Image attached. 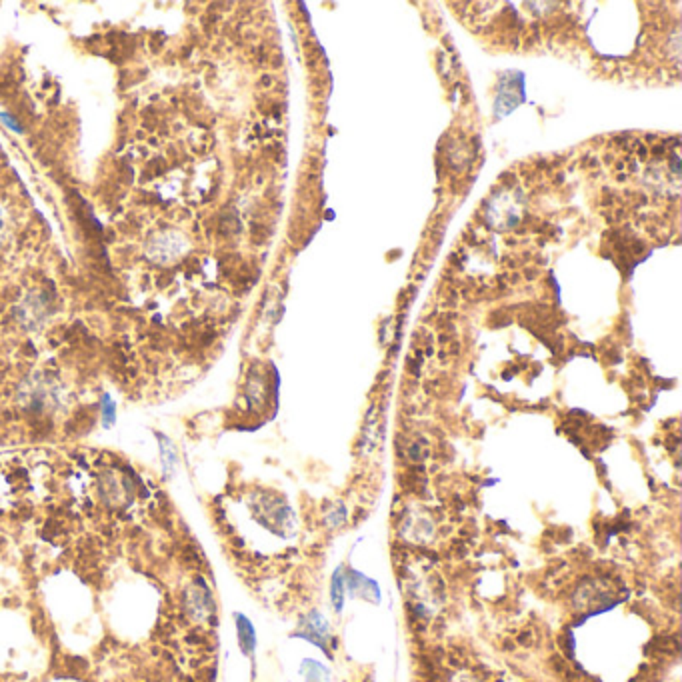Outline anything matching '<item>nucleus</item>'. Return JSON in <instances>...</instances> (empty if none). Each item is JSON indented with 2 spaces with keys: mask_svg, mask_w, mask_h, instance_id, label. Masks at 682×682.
<instances>
[{
  "mask_svg": "<svg viewBox=\"0 0 682 682\" xmlns=\"http://www.w3.org/2000/svg\"><path fill=\"white\" fill-rule=\"evenodd\" d=\"M184 608L186 612L194 619V621H206L214 606H212V596L208 592V588L204 586V582H197L192 584L186 592H184Z\"/></svg>",
  "mask_w": 682,
  "mask_h": 682,
  "instance_id": "obj_3",
  "label": "nucleus"
},
{
  "mask_svg": "<svg viewBox=\"0 0 682 682\" xmlns=\"http://www.w3.org/2000/svg\"><path fill=\"white\" fill-rule=\"evenodd\" d=\"M101 410H102V424L106 428H110L114 421H117V404L114 401L110 399V394H102L101 401Z\"/></svg>",
  "mask_w": 682,
  "mask_h": 682,
  "instance_id": "obj_7",
  "label": "nucleus"
},
{
  "mask_svg": "<svg viewBox=\"0 0 682 682\" xmlns=\"http://www.w3.org/2000/svg\"><path fill=\"white\" fill-rule=\"evenodd\" d=\"M0 228H2V221H0Z\"/></svg>",
  "mask_w": 682,
  "mask_h": 682,
  "instance_id": "obj_10",
  "label": "nucleus"
},
{
  "mask_svg": "<svg viewBox=\"0 0 682 682\" xmlns=\"http://www.w3.org/2000/svg\"><path fill=\"white\" fill-rule=\"evenodd\" d=\"M0 121L4 122V124H6V126L12 130V132H22V126L21 124H17V121H14L10 114H6V112H0Z\"/></svg>",
  "mask_w": 682,
  "mask_h": 682,
  "instance_id": "obj_9",
  "label": "nucleus"
},
{
  "mask_svg": "<svg viewBox=\"0 0 682 682\" xmlns=\"http://www.w3.org/2000/svg\"><path fill=\"white\" fill-rule=\"evenodd\" d=\"M159 444H161V459H162V470H164V477L170 479L172 472L177 470V464H179V454H177V448L174 444L168 441L166 437L159 434Z\"/></svg>",
  "mask_w": 682,
  "mask_h": 682,
  "instance_id": "obj_5",
  "label": "nucleus"
},
{
  "mask_svg": "<svg viewBox=\"0 0 682 682\" xmlns=\"http://www.w3.org/2000/svg\"><path fill=\"white\" fill-rule=\"evenodd\" d=\"M186 250H188V242L184 239V234L172 228H166V230L152 234L144 246L146 259L154 264H162V266L181 261L186 254Z\"/></svg>",
  "mask_w": 682,
  "mask_h": 682,
  "instance_id": "obj_1",
  "label": "nucleus"
},
{
  "mask_svg": "<svg viewBox=\"0 0 682 682\" xmlns=\"http://www.w3.org/2000/svg\"><path fill=\"white\" fill-rule=\"evenodd\" d=\"M59 386L48 377H32L24 382L19 392V401L32 412H46L59 404Z\"/></svg>",
  "mask_w": 682,
  "mask_h": 682,
  "instance_id": "obj_2",
  "label": "nucleus"
},
{
  "mask_svg": "<svg viewBox=\"0 0 682 682\" xmlns=\"http://www.w3.org/2000/svg\"><path fill=\"white\" fill-rule=\"evenodd\" d=\"M237 626H239V639H241V648L244 652H252L254 648V628L252 624L246 621L244 616H237Z\"/></svg>",
  "mask_w": 682,
  "mask_h": 682,
  "instance_id": "obj_6",
  "label": "nucleus"
},
{
  "mask_svg": "<svg viewBox=\"0 0 682 682\" xmlns=\"http://www.w3.org/2000/svg\"><path fill=\"white\" fill-rule=\"evenodd\" d=\"M342 594H344V590H342L341 570H339V572H334L332 584H330V596H332V602H334V608H337V610H341L342 608Z\"/></svg>",
  "mask_w": 682,
  "mask_h": 682,
  "instance_id": "obj_8",
  "label": "nucleus"
},
{
  "mask_svg": "<svg viewBox=\"0 0 682 682\" xmlns=\"http://www.w3.org/2000/svg\"><path fill=\"white\" fill-rule=\"evenodd\" d=\"M19 317H21V321L24 326H28V328H37V326L44 321V317H46V306H44V302H41V299L30 297V299H26V301L22 302L21 310H19Z\"/></svg>",
  "mask_w": 682,
  "mask_h": 682,
  "instance_id": "obj_4",
  "label": "nucleus"
}]
</instances>
